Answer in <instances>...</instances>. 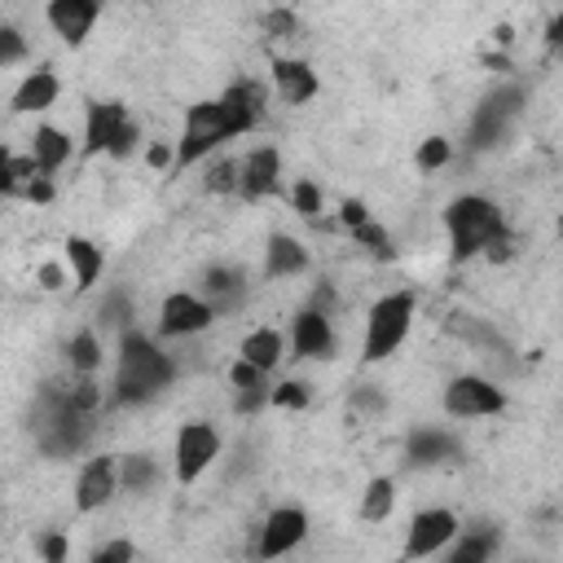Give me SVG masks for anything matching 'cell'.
<instances>
[{"label":"cell","mask_w":563,"mask_h":563,"mask_svg":"<svg viewBox=\"0 0 563 563\" xmlns=\"http://www.w3.org/2000/svg\"><path fill=\"white\" fill-rule=\"evenodd\" d=\"M172 374H177V366L158 353L145 335H124L119 370H115V396L124 400V406H137V400L158 396L172 383Z\"/></svg>","instance_id":"6da1fadb"},{"label":"cell","mask_w":563,"mask_h":563,"mask_svg":"<svg viewBox=\"0 0 563 563\" xmlns=\"http://www.w3.org/2000/svg\"><path fill=\"white\" fill-rule=\"evenodd\" d=\"M238 132H247L243 115H238L225 98L220 102H199L185 111V132H181V150H177V164H199L203 154H212L220 141L238 137Z\"/></svg>","instance_id":"7a4b0ae2"},{"label":"cell","mask_w":563,"mask_h":563,"mask_svg":"<svg viewBox=\"0 0 563 563\" xmlns=\"http://www.w3.org/2000/svg\"><path fill=\"white\" fill-rule=\"evenodd\" d=\"M445 225H449V243H453V256H458V260H466V256H475V252L502 243V212H498L489 199L466 194V199L449 203Z\"/></svg>","instance_id":"3957f363"},{"label":"cell","mask_w":563,"mask_h":563,"mask_svg":"<svg viewBox=\"0 0 563 563\" xmlns=\"http://www.w3.org/2000/svg\"><path fill=\"white\" fill-rule=\"evenodd\" d=\"M36 419H40V449L44 453H71V449L85 445V436H89V410L75 406L71 387L66 392L44 387Z\"/></svg>","instance_id":"277c9868"},{"label":"cell","mask_w":563,"mask_h":563,"mask_svg":"<svg viewBox=\"0 0 563 563\" xmlns=\"http://www.w3.org/2000/svg\"><path fill=\"white\" fill-rule=\"evenodd\" d=\"M410 321H414V295H410V291L383 295V299L370 308V327H366V361H383L387 353H396L400 340L410 335Z\"/></svg>","instance_id":"5b68a950"},{"label":"cell","mask_w":563,"mask_h":563,"mask_svg":"<svg viewBox=\"0 0 563 563\" xmlns=\"http://www.w3.org/2000/svg\"><path fill=\"white\" fill-rule=\"evenodd\" d=\"M520 111H524V93L520 89H498L471 119V150H489L494 141H502Z\"/></svg>","instance_id":"8992f818"},{"label":"cell","mask_w":563,"mask_h":563,"mask_svg":"<svg viewBox=\"0 0 563 563\" xmlns=\"http://www.w3.org/2000/svg\"><path fill=\"white\" fill-rule=\"evenodd\" d=\"M216 453H220L216 427H207V423H185V427L177 432V479H181V485H194V479L216 462Z\"/></svg>","instance_id":"52a82bcc"},{"label":"cell","mask_w":563,"mask_h":563,"mask_svg":"<svg viewBox=\"0 0 563 563\" xmlns=\"http://www.w3.org/2000/svg\"><path fill=\"white\" fill-rule=\"evenodd\" d=\"M507 406L502 400V392L489 383V379H453L449 387H445V410L453 414V419H485V414H498Z\"/></svg>","instance_id":"ba28073f"},{"label":"cell","mask_w":563,"mask_h":563,"mask_svg":"<svg viewBox=\"0 0 563 563\" xmlns=\"http://www.w3.org/2000/svg\"><path fill=\"white\" fill-rule=\"evenodd\" d=\"M119 489V462L115 458H93L85 471H79V485H75V507L79 511H98L115 498Z\"/></svg>","instance_id":"9c48e42d"},{"label":"cell","mask_w":563,"mask_h":563,"mask_svg":"<svg viewBox=\"0 0 563 563\" xmlns=\"http://www.w3.org/2000/svg\"><path fill=\"white\" fill-rule=\"evenodd\" d=\"M216 317V304H203L199 295H168L164 299V317H158V327H164V335H199L203 327H212Z\"/></svg>","instance_id":"30bf717a"},{"label":"cell","mask_w":563,"mask_h":563,"mask_svg":"<svg viewBox=\"0 0 563 563\" xmlns=\"http://www.w3.org/2000/svg\"><path fill=\"white\" fill-rule=\"evenodd\" d=\"M102 0H49V27L66 40V44H85V36L98 23Z\"/></svg>","instance_id":"8fae6325"},{"label":"cell","mask_w":563,"mask_h":563,"mask_svg":"<svg viewBox=\"0 0 563 563\" xmlns=\"http://www.w3.org/2000/svg\"><path fill=\"white\" fill-rule=\"evenodd\" d=\"M453 533H458V520H453L449 511H423V515H414V524H410L406 554H410V559L436 554V550H445V546L453 541Z\"/></svg>","instance_id":"7c38bea8"},{"label":"cell","mask_w":563,"mask_h":563,"mask_svg":"<svg viewBox=\"0 0 563 563\" xmlns=\"http://www.w3.org/2000/svg\"><path fill=\"white\" fill-rule=\"evenodd\" d=\"M304 533H308V520H304V511H295V507H282V511H273V515H269V524H265L260 554H265V559H278V554L295 550V546L304 541Z\"/></svg>","instance_id":"4fadbf2b"},{"label":"cell","mask_w":563,"mask_h":563,"mask_svg":"<svg viewBox=\"0 0 563 563\" xmlns=\"http://www.w3.org/2000/svg\"><path fill=\"white\" fill-rule=\"evenodd\" d=\"M128 124V111L124 106H115V102H89V128H85V154L93 158V154H111V145H115V137H119V128Z\"/></svg>","instance_id":"5bb4252c"},{"label":"cell","mask_w":563,"mask_h":563,"mask_svg":"<svg viewBox=\"0 0 563 563\" xmlns=\"http://www.w3.org/2000/svg\"><path fill=\"white\" fill-rule=\"evenodd\" d=\"M335 335H331V317L327 308H308L295 317V357H331Z\"/></svg>","instance_id":"9a60e30c"},{"label":"cell","mask_w":563,"mask_h":563,"mask_svg":"<svg viewBox=\"0 0 563 563\" xmlns=\"http://www.w3.org/2000/svg\"><path fill=\"white\" fill-rule=\"evenodd\" d=\"M282 185V164H278V150H252L247 154V164H243V190L247 199H265V194H273Z\"/></svg>","instance_id":"2e32d148"},{"label":"cell","mask_w":563,"mask_h":563,"mask_svg":"<svg viewBox=\"0 0 563 563\" xmlns=\"http://www.w3.org/2000/svg\"><path fill=\"white\" fill-rule=\"evenodd\" d=\"M273 85H278L282 102L304 106L308 98H317V71H308V66L295 62V57H278V62H273Z\"/></svg>","instance_id":"e0dca14e"},{"label":"cell","mask_w":563,"mask_h":563,"mask_svg":"<svg viewBox=\"0 0 563 563\" xmlns=\"http://www.w3.org/2000/svg\"><path fill=\"white\" fill-rule=\"evenodd\" d=\"M57 93H62V85H57L53 71H31L23 85H18V93H14V111H18V115L49 111V106L57 102Z\"/></svg>","instance_id":"ac0fdd59"},{"label":"cell","mask_w":563,"mask_h":563,"mask_svg":"<svg viewBox=\"0 0 563 563\" xmlns=\"http://www.w3.org/2000/svg\"><path fill=\"white\" fill-rule=\"evenodd\" d=\"M31 158L40 164V172L44 177H53L66 158H71V137L66 132H57V128H36V137H31Z\"/></svg>","instance_id":"d6986e66"},{"label":"cell","mask_w":563,"mask_h":563,"mask_svg":"<svg viewBox=\"0 0 563 563\" xmlns=\"http://www.w3.org/2000/svg\"><path fill=\"white\" fill-rule=\"evenodd\" d=\"M66 260H71V269H75V286H79V291H89V286L98 282L102 265H106L102 247H93L89 238H66Z\"/></svg>","instance_id":"ffe728a7"},{"label":"cell","mask_w":563,"mask_h":563,"mask_svg":"<svg viewBox=\"0 0 563 563\" xmlns=\"http://www.w3.org/2000/svg\"><path fill=\"white\" fill-rule=\"evenodd\" d=\"M445 458H458V445L445 436V432H414L410 436V462H445Z\"/></svg>","instance_id":"44dd1931"},{"label":"cell","mask_w":563,"mask_h":563,"mask_svg":"<svg viewBox=\"0 0 563 563\" xmlns=\"http://www.w3.org/2000/svg\"><path fill=\"white\" fill-rule=\"evenodd\" d=\"M308 265V256H304V247L295 243V238H273V243H269V278H286V273H299Z\"/></svg>","instance_id":"7402d4cb"},{"label":"cell","mask_w":563,"mask_h":563,"mask_svg":"<svg viewBox=\"0 0 563 563\" xmlns=\"http://www.w3.org/2000/svg\"><path fill=\"white\" fill-rule=\"evenodd\" d=\"M243 357H247L252 366H260V370H273V366L282 361V335H278V331H252V335L243 340Z\"/></svg>","instance_id":"603a6c76"},{"label":"cell","mask_w":563,"mask_h":563,"mask_svg":"<svg viewBox=\"0 0 563 563\" xmlns=\"http://www.w3.org/2000/svg\"><path fill=\"white\" fill-rule=\"evenodd\" d=\"M392 507H396V485H392L387 475L370 479V485H366V498H361V515H366L370 524H379V520L392 515Z\"/></svg>","instance_id":"cb8c5ba5"},{"label":"cell","mask_w":563,"mask_h":563,"mask_svg":"<svg viewBox=\"0 0 563 563\" xmlns=\"http://www.w3.org/2000/svg\"><path fill=\"white\" fill-rule=\"evenodd\" d=\"M119 485L132 489V494L150 489V485H154V458H150V453H128L124 466H119Z\"/></svg>","instance_id":"d4e9b609"},{"label":"cell","mask_w":563,"mask_h":563,"mask_svg":"<svg viewBox=\"0 0 563 563\" xmlns=\"http://www.w3.org/2000/svg\"><path fill=\"white\" fill-rule=\"evenodd\" d=\"M98 361H102V348H98V335L93 331H79L75 340H71V366L75 370H98Z\"/></svg>","instance_id":"484cf974"},{"label":"cell","mask_w":563,"mask_h":563,"mask_svg":"<svg viewBox=\"0 0 563 563\" xmlns=\"http://www.w3.org/2000/svg\"><path fill=\"white\" fill-rule=\"evenodd\" d=\"M353 238H357V243H366L379 260H392V243H387V233H383L379 225H370V220H366V225H357V229H353Z\"/></svg>","instance_id":"4316f807"},{"label":"cell","mask_w":563,"mask_h":563,"mask_svg":"<svg viewBox=\"0 0 563 563\" xmlns=\"http://www.w3.org/2000/svg\"><path fill=\"white\" fill-rule=\"evenodd\" d=\"M207 291H212L216 299H233L238 291H243V278H238L233 269H212V273H207Z\"/></svg>","instance_id":"83f0119b"},{"label":"cell","mask_w":563,"mask_h":563,"mask_svg":"<svg viewBox=\"0 0 563 563\" xmlns=\"http://www.w3.org/2000/svg\"><path fill=\"white\" fill-rule=\"evenodd\" d=\"M485 554H494V537H466V541H458L453 563H471V559H485Z\"/></svg>","instance_id":"f1b7e54d"},{"label":"cell","mask_w":563,"mask_h":563,"mask_svg":"<svg viewBox=\"0 0 563 563\" xmlns=\"http://www.w3.org/2000/svg\"><path fill=\"white\" fill-rule=\"evenodd\" d=\"M269 400L273 406H286V410H299V406H308V387L304 383H282L278 392H269Z\"/></svg>","instance_id":"f546056e"},{"label":"cell","mask_w":563,"mask_h":563,"mask_svg":"<svg viewBox=\"0 0 563 563\" xmlns=\"http://www.w3.org/2000/svg\"><path fill=\"white\" fill-rule=\"evenodd\" d=\"M291 199H295V212H299V216H317V212H321V190H317L312 181H299Z\"/></svg>","instance_id":"4dcf8cb0"},{"label":"cell","mask_w":563,"mask_h":563,"mask_svg":"<svg viewBox=\"0 0 563 563\" xmlns=\"http://www.w3.org/2000/svg\"><path fill=\"white\" fill-rule=\"evenodd\" d=\"M419 164H423V168H445V164H449V141H445V137L423 141V150H419Z\"/></svg>","instance_id":"1f68e13d"},{"label":"cell","mask_w":563,"mask_h":563,"mask_svg":"<svg viewBox=\"0 0 563 563\" xmlns=\"http://www.w3.org/2000/svg\"><path fill=\"white\" fill-rule=\"evenodd\" d=\"M243 168H233V164H220V168H212L207 172V190H216V194H225V190H238L243 185V177H238Z\"/></svg>","instance_id":"d6a6232c"},{"label":"cell","mask_w":563,"mask_h":563,"mask_svg":"<svg viewBox=\"0 0 563 563\" xmlns=\"http://www.w3.org/2000/svg\"><path fill=\"white\" fill-rule=\"evenodd\" d=\"M71 396H75L79 410H89V414L98 410V383H93V379H79V383L71 387Z\"/></svg>","instance_id":"836d02e7"},{"label":"cell","mask_w":563,"mask_h":563,"mask_svg":"<svg viewBox=\"0 0 563 563\" xmlns=\"http://www.w3.org/2000/svg\"><path fill=\"white\" fill-rule=\"evenodd\" d=\"M137 141H141V132H137V124L128 119V124L119 128V137H115V145H111V154H115V158H128V154L137 150Z\"/></svg>","instance_id":"e575fe53"},{"label":"cell","mask_w":563,"mask_h":563,"mask_svg":"<svg viewBox=\"0 0 563 563\" xmlns=\"http://www.w3.org/2000/svg\"><path fill=\"white\" fill-rule=\"evenodd\" d=\"M23 57V36L14 31V27H5V31H0V62H18Z\"/></svg>","instance_id":"d590c367"},{"label":"cell","mask_w":563,"mask_h":563,"mask_svg":"<svg viewBox=\"0 0 563 563\" xmlns=\"http://www.w3.org/2000/svg\"><path fill=\"white\" fill-rule=\"evenodd\" d=\"M260 374H265L260 366H252L247 357H238V366H233V374H229V379H233V387H256V383H260Z\"/></svg>","instance_id":"8d00e7d4"},{"label":"cell","mask_w":563,"mask_h":563,"mask_svg":"<svg viewBox=\"0 0 563 563\" xmlns=\"http://www.w3.org/2000/svg\"><path fill=\"white\" fill-rule=\"evenodd\" d=\"M265 27H269V36H291V31H295V14H286V10H273V14L265 18Z\"/></svg>","instance_id":"74e56055"},{"label":"cell","mask_w":563,"mask_h":563,"mask_svg":"<svg viewBox=\"0 0 563 563\" xmlns=\"http://www.w3.org/2000/svg\"><path fill=\"white\" fill-rule=\"evenodd\" d=\"M93 559H98V563H124V559H132V546H128V541H115V546H102Z\"/></svg>","instance_id":"f35d334b"},{"label":"cell","mask_w":563,"mask_h":563,"mask_svg":"<svg viewBox=\"0 0 563 563\" xmlns=\"http://www.w3.org/2000/svg\"><path fill=\"white\" fill-rule=\"evenodd\" d=\"M260 400H265V383H256V387H238V410H260Z\"/></svg>","instance_id":"ab89813d"},{"label":"cell","mask_w":563,"mask_h":563,"mask_svg":"<svg viewBox=\"0 0 563 563\" xmlns=\"http://www.w3.org/2000/svg\"><path fill=\"white\" fill-rule=\"evenodd\" d=\"M23 194H27L31 203H49V199H53V185H49V177L40 172V177H36V181H31V185H27Z\"/></svg>","instance_id":"60d3db41"},{"label":"cell","mask_w":563,"mask_h":563,"mask_svg":"<svg viewBox=\"0 0 563 563\" xmlns=\"http://www.w3.org/2000/svg\"><path fill=\"white\" fill-rule=\"evenodd\" d=\"M366 220H370L366 203H353V199H348V203H344V225H348V229H357V225H366Z\"/></svg>","instance_id":"b9f144b4"},{"label":"cell","mask_w":563,"mask_h":563,"mask_svg":"<svg viewBox=\"0 0 563 563\" xmlns=\"http://www.w3.org/2000/svg\"><path fill=\"white\" fill-rule=\"evenodd\" d=\"M40 554H44L49 563H62V559H66V541H62V537H44V541H40Z\"/></svg>","instance_id":"7bdbcfd3"},{"label":"cell","mask_w":563,"mask_h":563,"mask_svg":"<svg viewBox=\"0 0 563 563\" xmlns=\"http://www.w3.org/2000/svg\"><path fill=\"white\" fill-rule=\"evenodd\" d=\"M145 158H150V168H168V164H172V150H168V145H150Z\"/></svg>","instance_id":"ee69618b"},{"label":"cell","mask_w":563,"mask_h":563,"mask_svg":"<svg viewBox=\"0 0 563 563\" xmlns=\"http://www.w3.org/2000/svg\"><path fill=\"white\" fill-rule=\"evenodd\" d=\"M40 286H44V291H57V286H62V269H57V265H40Z\"/></svg>","instance_id":"f6af8a7d"},{"label":"cell","mask_w":563,"mask_h":563,"mask_svg":"<svg viewBox=\"0 0 563 563\" xmlns=\"http://www.w3.org/2000/svg\"><path fill=\"white\" fill-rule=\"evenodd\" d=\"M357 406H366V410H379V406H383V396H379V392H370V387H361V392H357Z\"/></svg>","instance_id":"bcb514c9"},{"label":"cell","mask_w":563,"mask_h":563,"mask_svg":"<svg viewBox=\"0 0 563 563\" xmlns=\"http://www.w3.org/2000/svg\"><path fill=\"white\" fill-rule=\"evenodd\" d=\"M550 44H563V14L550 23Z\"/></svg>","instance_id":"7dc6e473"},{"label":"cell","mask_w":563,"mask_h":563,"mask_svg":"<svg viewBox=\"0 0 563 563\" xmlns=\"http://www.w3.org/2000/svg\"><path fill=\"white\" fill-rule=\"evenodd\" d=\"M559 238H563V220H559Z\"/></svg>","instance_id":"c3c4849f"}]
</instances>
